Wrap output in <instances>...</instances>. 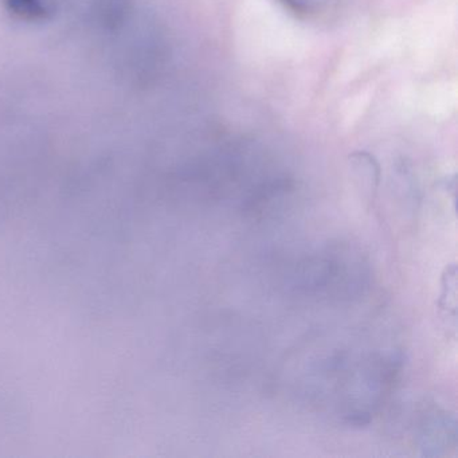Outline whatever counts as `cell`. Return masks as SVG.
Here are the masks:
<instances>
[{"label":"cell","mask_w":458,"mask_h":458,"mask_svg":"<svg viewBox=\"0 0 458 458\" xmlns=\"http://www.w3.org/2000/svg\"><path fill=\"white\" fill-rule=\"evenodd\" d=\"M14 20L23 23H44L55 17L58 0H2Z\"/></svg>","instance_id":"1"},{"label":"cell","mask_w":458,"mask_h":458,"mask_svg":"<svg viewBox=\"0 0 458 458\" xmlns=\"http://www.w3.org/2000/svg\"><path fill=\"white\" fill-rule=\"evenodd\" d=\"M292 9L299 10V12H307V10L312 9L318 0H283Z\"/></svg>","instance_id":"2"}]
</instances>
